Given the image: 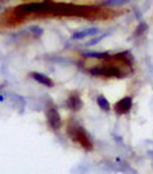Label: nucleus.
<instances>
[{
	"label": "nucleus",
	"mask_w": 153,
	"mask_h": 174,
	"mask_svg": "<svg viewBox=\"0 0 153 174\" xmlns=\"http://www.w3.org/2000/svg\"><path fill=\"white\" fill-rule=\"evenodd\" d=\"M0 2H6V0H0Z\"/></svg>",
	"instance_id": "9d476101"
},
{
	"label": "nucleus",
	"mask_w": 153,
	"mask_h": 174,
	"mask_svg": "<svg viewBox=\"0 0 153 174\" xmlns=\"http://www.w3.org/2000/svg\"><path fill=\"white\" fill-rule=\"evenodd\" d=\"M69 135L72 136V139L75 140V142H79L83 147L87 148V150H91V148H92V143H91L88 135H87V132L83 129V128H75V129H71L69 131Z\"/></svg>",
	"instance_id": "f257e3e1"
},
{
	"label": "nucleus",
	"mask_w": 153,
	"mask_h": 174,
	"mask_svg": "<svg viewBox=\"0 0 153 174\" xmlns=\"http://www.w3.org/2000/svg\"><path fill=\"white\" fill-rule=\"evenodd\" d=\"M30 76L33 78V79H35L37 82H38V83L43 84V86H46V87H52L53 84H54V82H53L49 76L43 75V73H39V72H31V73H30Z\"/></svg>",
	"instance_id": "39448f33"
},
{
	"label": "nucleus",
	"mask_w": 153,
	"mask_h": 174,
	"mask_svg": "<svg viewBox=\"0 0 153 174\" xmlns=\"http://www.w3.org/2000/svg\"><path fill=\"white\" fill-rule=\"evenodd\" d=\"M146 30H148V23H146V22H141V23H140L138 26H137V29L134 30L133 37H140V35H142Z\"/></svg>",
	"instance_id": "6e6552de"
},
{
	"label": "nucleus",
	"mask_w": 153,
	"mask_h": 174,
	"mask_svg": "<svg viewBox=\"0 0 153 174\" xmlns=\"http://www.w3.org/2000/svg\"><path fill=\"white\" fill-rule=\"evenodd\" d=\"M24 2H43V0H24Z\"/></svg>",
	"instance_id": "1a4fd4ad"
},
{
	"label": "nucleus",
	"mask_w": 153,
	"mask_h": 174,
	"mask_svg": "<svg viewBox=\"0 0 153 174\" xmlns=\"http://www.w3.org/2000/svg\"><path fill=\"white\" fill-rule=\"evenodd\" d=\"M96 102H98V105H99V107H100L102 110H105V111L110 110V103L105 97H103V95H99V97L96 98Z\"/></svg>",
	"instance_id": "0eeeda50"
},
{
	"label": "nucleus",
	"mask_w": 153,
	"mask_h": 174,
	"mask_svg": "<svg viewBox=\"0 0 153 174\" xmlns=\"http://www.w3.org/2000/svg\"><path fill=\"white\" fill-rule=\"evenodd\" d=\"M99 30L96 27H92V29H87V30H83V31H77L73 34V38L75 40H83L85 38V37H89V35H95L98 34Z\"/></svg>",
	"instance_id": "423d86ee"
},
{
	"label": "nucleus",
	"mask_w": 153,
	"mask_h": 174,
	"mask_svg": "<svg viewBox=\"0 0 153 174\" xmlns=\"http://www.w3.org/2000/svg\"><path fill=\"white\" fill-rule=\"evenodd\" d=\"M131 98L130 97H125L122 98L121 101H118L117 103H115V111H117L118 114H126L127 111H130L131 109Z\"/></svg>",
	"instance_id": "7ed1b4c3"
},
{
	"label": "nucleus",
	"mask_w": 153,
	"mask_h": 174,
	"mask_svg": "<svg viewBox=\"0 0 153 174\" xmlns=\"http://www.w3.org/2000/svg\"><path fill=\"white\" fill-rule=\"evenodd\" d=\"M46 117H48L49 125H50L53 129H60L63 121H61V117H60L59 111H57V109H56V106H52L46 110Z\"/></svg>",
	"instance_id": "f03ea898"
},
{
	"label": "nucleus",
	"mask_w": 153,
	"mask_h": 174,
	"mask_svg": "<svg viewBox=\"0 0 153 174\" xmlns=\"http://www.w3.org/2000/svg\"><path fill=\"white\" fill-rule=\"evenodd\" d=\"M67 106L71 110H80L83 107V101L81 98L79 97L77 93H72L67 99Z\"/></svg>",
	"instance_id": "20e7f679"
}]
</instances>
